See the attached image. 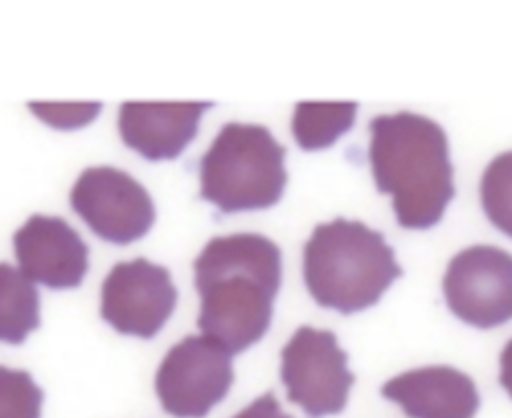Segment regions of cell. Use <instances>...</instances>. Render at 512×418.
Returning a JSON list of instances; mask_svg holds the SVG:
<instances>
[{"mask_svg": "<svg viewBox=\"0 0 512 418\" xmlns=\"http://www.w3.org/2000/svg\"><path fill=\"white\" fill-rule=\"evenodd\" d=\"M214 102H124L118 130L124 144L148 160H172L196 136Z\"/></svg>", "mask_w": 512, "mask_h": 418, "instance_id": "obj_12", "label": "cell"}, {"mask_svg": "<svg viewBox=\"0 0 512 418\" xmlns=\"http://www.w3.org/2000/svg\"><path fill=\"white\" fill-rule=\"evenodd\" d=\"M28 108L38 114L44 122L56 128H74L90 122L102 108L100 102L96 104H38L30 102Z\"/></svg>", "mask_w": 512, "mask_h": 418, "instance_id": "obj_17", "label": "cell"}, {"mask_svg": "<svg viewBox=\"0 0 512 418\" xmlns=\"http://www.w3.org/2000/svg\"><path fill=\"white\" fill-rule=\"evenodd\" d=\"M20 272L54 290L76 288L88 270V244L60 216L32 214L12 236Z\"/></svg>", "mask_w": 512, "mask_h": 418, "instance_id": "obj_10", "label": "cell"}, {"mask_svg": "<svg viewBox=\"0 0 512 418\" xmlns=\"http://www.w3.org/2000/svg\"><path fill=\"white\" fill-rule=\"evenodd\" d=\"M40 326V296L20 268L0 262V342L22 344Z\"/></svg>", "mask_w": 512, "mask_h": 418, "instance_id": "obj_13", "label": "cell"}, {"mask_svg": "<svg viewBox=\"0 0 512 418\" xmlns=\"http://www.w3.org/2000/svg\"><path fill=\"white\" fill-rule=\"evenodd\" d=\"M368 130L374 184L392 196L398 224L424 230L440 222L456 192L444 128L424 114L402 110L374 116Z\"/></svg>", "mask_w": 512, "mask_h": 418, "instance_id": "obj_2", "label": "cell"}, {"mask_svg": "<svg viewBox=\"0 0 512 418\" xmlns=\"http://www.w3.org/2000/svg\"><path fill=\"white\" fill-rule=\"evenodd\" d=\"M480 200L488 220L512 238V150L500 152L486 166Z\"/></svg>", "mask_w": 512, "mask_h": 418, "instance_id": "obj_15", "label": "cell"}, {"mask_svg": "<svg viewBox=\"0 0 512 418\" xmlns=\"http://www.w3.org/2000/svg\"><path fill=\"white\" fill-rule=\"evenodd\" d=\"M442 290L450 312L476 328L512 320V254L492 244H472L448 262Z\"/></svg>", "mask_w": 512, "mask_h": 418, "instance_id": "obj_8", "label": "cell"}, {"mask_svg": "<svg viewBox=\"0 0 512 418\" xmlns=\"http://www.w3.org/2000/svg\"><path fill=\"white\" fill-rule=\"evenodd\" d=\"M302 272L310 296L340 314L370 308L402 276L382 232L340 216L312 230Z\"/></svg>", "mask_w": 512, "mask_h": 418, "instance_id": "obj_3", "label": "cell"}, {"mask_svg": "<svg viewBox=\"0 0 512 418\" xmlns=\"http://www.w3.org/2000/svg\"><path fill=\"white\" fill-rule=\"evenodd\" d=\"M500 384L512 398V338L500 352Z\"/></svg>", "mask_w": 512, "mask_h": 418, "instance_id": "obj_19", "label": "cell"}, {"mask_svg": "<svg viewBox=\"0 0 512 418\" xmlns=\"http://www.w3.org/2000/svg\"><path fill=\"white\" fill-rule=\"evenodd\" d=\"M282 282V252L258 232L214 236L194 260L202 336L238 354L270 328Z\"/></svg>", "mask_w": 512, "mask_h": 418, "instance_id": "obj_1", "label": "cell"}, {"mask_svg": "<svg viewBox=\"0 0 512 418\" xmlns=\"http://www.w3.org/2000/svg\"><path fill=\"white\" fill-rule=\"evenodd\" d=\"M232 418H294V416H290L288 412L282 410L274 392H266V394L258 396L256 400H252L248 406H244Z\"/></svg>", "mask_w": 512, "mask_h": 418, "instance_id": "obj_18", "label": "cell"}, {"mask_svg": "<svg viewBox=\"0 0 512 418\" xmlns=\"http://www.w3.org/2000/svg\"><path fill=\"white\" fill-rule=\"evenodd\" d=\"M70 206L96 236L112 244L142 238L156 220L150 192L114 166L86 168L70 190Z\"/></svg>", "mask_w": 512, "mask_h": 418, "instance_id": "obj_7", "label": "cell"}, {"mask_svg": "<svg viewBox=\"0 0 512 418\" xmlns=\"http://www.w3.org/2000/svg\"><path fill=\"white\" fill-rule=\"evenodd\" d=\"M280 358L286 396L308 418L344 410L356 376L350 372L348 354L338 346L332 330L300 326L282 348Z\"/></svg>", "mask_w": 512, "mask_h": 418, "instance_id": "obj_5", "label": "cell"}, {"mask_svg": "<svg viewBox=\"0 0 512 418\" xmlns=\"http://www.w3.org/2000/svg\"><path fill=\"white\" fill-rule=\"evenodd\" d=\"M358 102H298L292 134L302 150L332 146L354 124Z\"/></svg>", "mask_w": 512, "mask_h": 418, "instance_id": "obj_14", "label": "cell"}, {"mask_svg": "<svg viewBox=\"0 0 512 418\" xmlns=\"http://www.w3.org/2000/svg\"><path fill=\"white\" fill-rule=\"evenodd\" d=\"M408 418H474L480 396L474 380L462 370L432 364L402 372L380 388Z\"/></svg>", "mask_w": 512, "mask_h": 418, "instance_id": "obj_11", "label": "cell"}, {"mask_svg": "<svg viewBox=\"0 0 512 418\" xmlns=\"http://www.w3.org/2000/svg\"><path fill=\"white\" fill-rule=\"evenodd\" d=\"M234 382L232 354L206 336L176 342L156 370V394L174 418H204Z\"/></svg>", "mask_w": 512, "mask_h": 418, "instance_id": "obj_6", "label": "cell"}, {"mask_svg": "<svg viewBox=\"0 0 512 418\" xmlns=\"http://www.w3.org/2000/svg\"><path fill=\"white\" fill-rule=\"evenodd\" d=\"M178 290L170 270L148 258H132L110 268L102 282L100 316L120 334L152 338L172 316Z\"/></svg>", "mask_w": 512, "mask_h": 418, "instance_id": "obj_9", "label": "cell"}, {"mask_svg": "<svg viewBox=\"0 0 512 418\" xmlns=\"http://www.w3.org/2000/svg\"><path fill=\"white\" fill-rule=\"evenodd\" d=\"M284 156L266 126L226 122L200 158V198L224 214L274 206L288 180Z\"/></svg>", "mask_w": 512, "mask_h": 418, "instance_id": "obj_4", "label": "cell"}, {"mask_svg": "<svg viewBox=\"0 0 512 418\" xmlns=\"http://www.w3.org/2000/svg\"><path fill=\"white\" fill-rule=\"evenodd\" d=\"M44 392L30 372L0 366V418H40Z\"/></svg>", "mask_w": 512, "mask_h": 418, "instance_id": "obj_16", "label": "cell"}]
</instances>
